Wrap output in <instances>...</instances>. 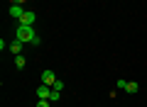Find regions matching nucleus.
Wrapping results in <instances>:
<instances>
[{
	"instance_id": "obj_8",
	"label": "nucleus",
	"mask_w": 147,
	"mask_h": 107,
	"mask_svg": "<svg viewBox=\"0 0 147 107\" xmlns=\"http://www.w3.org/2000/svg\"><path fill=\"white\" fill-rule=\"evenodd\" d=\"M25 66H27V63H25V56H22V54H20V56H15V68H20V71H22Z\"/></svg>"
},
{
	"instance_id": "obj_4",
	"label": "nucleus",
	"mask_w": 147,
	"mask_h": 107,
	"mask_svg": "<svg viewBox=\"0 0 147 107\" xmlns=\"http://www.w3.org/2000/svg\"><path fill=\"white\" fill-rule=\"evenodd\" d=\"M54 83H57V76H54V71H42V85H49V88H52Z\"/></svg>"
},
{
	"instance_id": "obj_12",
	"label": "nucleus",
	"mask_w": 147,
	"mask_h": 107,
	"mask_svg": "<svg viewBox=\"0 0 147 107\" xmlns=\"http://www.w3.org/2000/svg\"><path fill=\"white\" fill-rule=\"evenodd\" d=\"M37 107H49V100H39V102H37Z\"/></svg>"
},
{
	"instance_id": "obj_1",
	"label": "nucleus",
	"mask_w": 147,
	"mask_h": 107,
	"mask_svg": "<svg viewBox=\"0 0 147 107\" xmlns=\"http://www.w3.org/2000/svg\"><path fill=\"white\" fill-rule=\"evenodd\" d=\"M37 37L34 27H25V25H17V32H15V39H20L22 44H32Z\"/></svg>"
},
{
	"instance_id": "obj_9",
	"label": "nucleus",
	"mask_w": 147,
	"mask_h": 107,
	"mask_svg": "<svg viewBox=\"0 0 147 107\" xmlns=\"http://www.w3.org/2000/svg\"><path fill=\"white\" fill-rule=\"evenodd\" d=\"M125 85H127V80H123V78H120V80L115 83V90H123V92H125Z\"/></svg>"
},
{
	"instance_id": "obj_7",
	"label": "nucleus",
	"mask_w": 147,
	"mask_h": 107,
	"mask_svg": "<svg viewBox=\"0 0 147 107\" xmlns=\"http://www.w3.org/2000/svg\"><path fill=\"white\" fill-rule=\"evenodd\" d=\"M137 90H140V85H137V83H132V80H127V85H125V92H130V95H135Z\"/></svg>"
},
{
	"instance_id": "obj_2",
	"label": "nucleus",
	"mask_w": 147,
	"mask_h": 107,
	"mask_svg": "<svg viewBox=\"0 0 147 107\" xmlns=\"http://www.w3.org/2000/svg\"><path fill=\"white\" fill-rule=\"evenodd\" d=\"M25 3H22V0H15V3H12L10 5V17H15V20H20L22 15H25Z\"/></svg>"
},
{
	"instance_id": "obj_10",
	"label": "nucleus",
	"mask_w": 147,
	"mask_h": 107,
	"mask_svg": "<svg viewBox=\"0 0 147 107\" xmlns=\"http://www.w3.org/2000/svg\"><path fill=\"white\" fill-rule=\"evenodd\" d=\"M52 90L61 92V90H64V80H57V83H54V85H52Z\"/></svg>"
},
{
	"instance_id": "obj_6",
	"label": "nucleus",
	"mask_w": 147,
	"mask_h": 107,
	"mask_svg": "<svg viewBox=\"0 0 147 107\" xmlns=\"http://www.w3.org/2000/svg\"><path fill=\"white\" fill-rule=\"evenodd\" d=\"M10 51L15 54V56H20V54H22V41L20 39H12L10 41Z\"/></svg>"
},
{
	"instance_id": "obj_3",
	"label": "nucleus",
	"mask_w": 147,
	"mask_h": 107,
	"mask_svg": "<svg viewBox=\"0 0 147 107\" xmlns=\"http://www.w3.org/2000/svg\"><path fill=\"white\" fill-rule=\"evenodd\" d=\"M34 22H37V15H34L32 10H25V15L20 17V25H25V27H32Z\"/></svg>"
},
{
	"instance_id": "obj_11",
	"label": "nucleus",
	"mask_w": 147,
	"mask_h": 107,
	"mask_svg": "<svg viewBox=\"0 0 147 107\" xmlns=\"http://www.w3.org/2000/svg\"><path fill=\"white\" fill-rule=\"evenodd\" d=\"M59 97H61V92H57V90H52V97H49V102H57Z\"/></svg>"
},
{
	"instance_id": "obj_5",
	"label": "nucleus",
	"mask_w": 147,
	"mask_h": 107,
	"mask_svg": "<svg viewBox=\"0 0 147 107\" xmlns=\"http://www.w3.org/2000/svg\"><path fill=\"white\" fill-rule=\"evenodd\" d=\"M37 97H39V100H49V97H52V88L49 85H39L37 88Z\"/></svg>"
}]
</instances>
